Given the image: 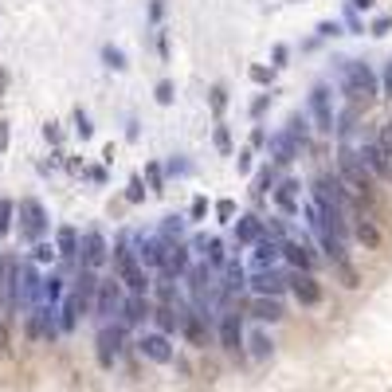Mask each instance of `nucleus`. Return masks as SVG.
I'll use <instances>...</instances> for the list:
<instances>
[{"label":"nucleus","instance_id":"nucleus-1","mask_svg":"<svg viewBox=\"0 0 392 392\" xmlns=\"http://www.w3.org/2000/svg\"><path fill=\"white\" fill-rule=\"evenodd\" d=\"M333 173H338V177L345 180V188H350V192L361 200L365 216H373V212H376V177L365 169V161L357 157V149H353L350 142H338V154H333Z\"/></svg>","mask_w":392,"mask_h":392},{"label":"nucleus","instance_id":"nucleus-2","mask_svg":"<svg viewBox=\"0 0 392 392\" xmlns=\"http://www.w3.org/2000/svg\"><path fill=\"white\" fill-rule=\"evenodd\" d=\"M333 75H338V86L341 94L350 98L353 106L361 103H373L376 94H381V75L369 67L365 59H350V55H333Z\"/></svg>","mask_w":392,"mask_h":392},{"label":"nucleus","instance_id":"nucleus-3","mask_svg":"<svg viewBox=\"0 0 392 392\" xmlns=\"http://www.w3.org/2000/svg\"><path fill=\"white\" fill-rule=\"evenodd\" d=\"M134 353L142 361H149V365H177V345H173L165 333H157V330H142L134 338Z\"/></svg>","mask_w":392,"mask_h":392},{"label":"nucleus","instance_id":"nucleus-4","mask_svg":"<svg viewBox=\"0 0 392 392\" xmlns=\"http://www.w3.org/2000/svg\"><path fill=\"white\" fill-rule=\"evenodd\" d=\"M122 302H126V287L118 282V275H106V279H98V294H94V310H91V314L98 318V325H106V322L118 318Z\"/></svg>","mask_w":392,"mask_h":392},{"label":"nucleus","instance_id":"nucleus-5","mask_svg":"<svg viewBox=\"0 0 392 392\" xmlns=\"http://www.w3.org/2000/svg\"><path fill=\"white\" fill-rule=\"evenodd\" d=\"M243 338H248L243 314H220V322H216V345H220L228 357L248 361V353H243Z\"/></svg>","mask_w":392,"mask_h":392},{"label":"nucleus","instance_id":"nucleus-6","mask_svg":"<svg viewBox=\"0 0 392 392\" xmlns=\"http://www.w3.org/2000/svg\"><path fill=\"white\" fill-rule=\"evenodd\" d=\"M110 263V239H106L103 228H86L83 239H79V267L86 271H103Z\"/></svg>","mask_w":392,"mask_h":392},{"label":"nucleus","instance_id":"nucleus-7","mask_svg":"<svg viewBox=\"0 0 392 392\" xmlns=\"http://www.w3.org/2000/svg\"><path fill=\"white\" fill-rule=\"evenodd\" d=\"M306 118L314 122L318 134H333V91H330V83H314V86H310Z\"/></svg>","mask_w":392,"mask_h":392},{"label":"nucleus","instance_id":"nucleus-8","mask_svg":"<svg viewBox=\"0 0 392 392\" xmlns=\"http://www.w3.org/2000/svg\"><path fill=\"white\" fill-rule=\"evenodd\" d=\"M16 216H20V236L28 239V243H40L43 236H47V208L35 200V196H24L16 204Z\"/></svg>","mask_w":392,"mask_h":392},{"label":"nucleus","instance_id":"nucleus-9","mask_svg":"<svg viewBox=\"0 0 392 392\" xmlns=\"http://www.w3.org/2000/svg\"><path fill=\"white\" fill-rule=\"evenodd\" d=\"M279 248H282V263H287L290 271L314 275V267H318V248H314V239H306V236H290V239H282Z\"/></svg>","mask_w":392,"mask_h":392},{"label":"nucleus","instance_id":"nucleus-10","mask_svg":"<svg viewBox=\"0 0 392 392\" xmlns=\"http://www.w3.org/2000/svg\"><path fill=\"white\" fill-rule=\"evenodd\" d=\"M287 294L299 302L302 310H314L325 302V287L314 275H302V271H287Z\"/></svg>","mask_w":392,"mask_h":392},{"label":"nucleus","instance_id":"nucleus-11","mask_svg":"<svg viewBox=\"0 0 392 392\" xmlns=\"http://www.w3.org/2000/svg\"><path fill=\"white\" fill-rule=\"evenodd\" d=\"M185 243L192 248V255H200L216 275H220V271H224V263L231 259V255H228V243H224L220 236H208V231H196L192 239H185Z\"/></svg>","mask_w":392,"mask_h":392},{"label":"nucleus","instance_id":"nucleus-12","mask_svg":"<svg viewBox=\"0 0 392 392\" xmlns=\"http://www.w3.org/2000/svg\"><path fill=\"white\" fill-rule=\"evenodd\" d=\"M267 236V220L259 212H239L236 224H231V239H236V251L239 248H255L259 239Z\"/></svg>","mask_w":392,"mask_h":392},{"label":"nucleus","instance_id":"nucleus-13","mask_svg":"<svg viewBox=\"0 0 392 392\" xmlns=\"http://www.w3.org/2000/svg\"><path fill=\"white\" fill-rule=\"evenodd\" d=\"M248 290L251 299H282L287 294V271H255L248 275Z\"/></svg>","mask_w":392,"mask_h":392},{"label":"nucleus","instance_id":"nucleus-14","mask_svg":"<svg viewBox=\"0 0 392 392\" xmlns=\"http://www.w3.org/2000/svg\"><path fill=\"white\" fill-rule=\"evenodd\" d=\"M267 154H271V165H275V169H287V165L299 161L302 145L294 142V137H290L287 129H275V134L267 137Z\"/></svg>","mask_w":392,"mask_h":392},{"label":"nucleus","instance_id":"nucleus-15","mask_svg":"<svg viewBox=\"0 0 392 392\" xmlns=\"http://www.w3.org/2000/svg\"><path fill=\"white\" fill-rule=\"evenodd\" d=\"M134 251H137V263H142L145 271H157V275H161V267H165V251H169V243H165V239L154 231V236H137Z\"/></svg>","mask_w":392,"mask_h":392},{"label":"nucleus","instance_id":"nucleus-16","mask_svg":"<svg viewBox=\"0 0 392 392\" xmlns=\"http://www.w3.org/2000/svg\"><path fill=\"white\" fill-rule=\"evenodd\" d=\"M275 208H279L282 216H299L302 212V180L299 177H279V185H275Z\"/></svg>","mask_w":392,"mask_h":392},{"label":"nucleus","instance_id":"nucleus-17","mask_svg":"<svg viewBox=\"0 0 392 392\" xmlns=\"http://www.w3.org/2000/svg\"><path fill=\"white\" fill-rule=\"evenodd\" d=\"M154 318V299H134V294H126V302H122L118 310V325L122 330H142L145 322Z\"/></svg>","mask_w":392,"mask_h":392},{"label":"nucleus","instance_id":"nucleus-18","mask_svg":"<svg viewBox=\"0 0 392 392\" xmlns=\"http://www.w3.org/2000/svg\"><path fill=\"white\" fill-rule=\"evenodd\" d=\"M275 350H279V341L271 338V330H267V325H251L248 338H243V353H248V361H271Z\"/></svg>","mask_w":392,"mask_h":392},{"label":"nucleus","instance_id":"nucleus-19","mask_svg":"<svg viewBox=\"0 0 392 392\" xmlns=\"http://www.w3.org/2000/svg\"><path fill=\"white\" fill-rule=\"evenodd\" d=\"M357 157L365 161V169L373 173L376 180H388V173H392V157L384 154L381 145H376V137H365V142L357 145Z\"/></svg>","mask_w":392,"mask_h":392},{"label":"nucleus","instance_id":"nucleus-20","mask_svg":"<svg viewBox=\"0 0 392 392\" xmlns=\"http://www.w3.org/2000/svg\"><path fill=\"white\" fill-rule=\"evenodd\" d=\"M350 228H353V239H357L365 251H381L384 248V231H381V224H376L373 216H353Z\"/></svg>","mask_w":392,"mask_h":392},{"label":"nucleus","instance_id":"nucleus-21","mask_svg":"<svg viewBox=\"0 0 392 392\" xmlns=\"http://www.w3.org/2000/svg\"><path fill=\"white\" fill-rule=\"evenodd\" d=\"M216 279H220V290L228 294V299H239V294L248 290V267H243L236 255H231L228 263H224V271L216 275Z\"/></svg>","mask_w":392,"mask_h":392},{"label":"nucleus","instance_id":"nucleus-22","mask_svg":"<svg viewBox=\"0 0 392 392\" xmlns=\"http://www.w3.org/2000/svg\"><path fill=\"white\" fill-rule=\"evenodd\" d=\"M248 318H255L259 325H279L282 318H287V306H282V299H248Z\"/></svg>","mask_w":392,"mask_h":392},{"label":"nucleus","instance_id":"nucleus-23","mask_svg":"<svg viewBox=\"0 0 392 392\" xmlns=\"http://www.w3.org/2000/svg\"><path fill=\"white\" fill-rule=\"evenodd\" d=\"M188 267H192V248L188 243H169V251H165V267H161V275L165 279H185L188 275Z\"/></svg>","mask_w":392,"mask_h":392},{"label":"nucleus","instance_id":"nucleus-24","mask_svg":"<svg viewBox=\"0 0 392 392\" xmlns=\"http://www.w3.org/2000/svg\"><path fill=\"white\" fill-rule=\"evenodd\" d=\"M79 239H83V231L75 224H59L55 228V251H59L63 263H79Z\"/></svg>","mask_w":392,"mask_h":392},{"label":"nucleus","instance_id":"nucleus-25","mask_svg":"<svg viewBox=\"0 0 392 392\" xmlns=\"http://www.w3.org/2000/svg\"><path fill=\"white\" fill-rule=\"evenodd\" d=\"M314 248L322 251L325 259H330V267H333V263H345V259H350V251H345V239L330 236L325 228H318V231H314Z\"/></svg>","mask_w":392,"mask_h":392},{"label":"nucleus","instance_id":"nucleus-26","mask_svg":"<svg viewBox=\"0 0 392 392\" xmlns=\"http://www.w3.org/2000/svg\"><path fill=\"white\" fill-rule=\"evenodd\" d=\"M157 236H161L165 243H185V236H188V216H180V212L161 216V224H157Z\"/></svg>","mask_w":392,"mask_h":392},{"label":"nucleus","instance_id":"nucleus-27","mask_svg":"<svg viewBox=\"0 0 392 392\" xmlns=\"http://www.w3.org/2000/svg\"><path fill=\"white\" fill-rule=\"evenodd\" d=\"M251 259H255V271H271L275 263L282 259V248H279V239H271V236H263L255 243V251H251Z\"/></svg>","mask_w":392,"mask_h":392},{"label":"nucleus","instance_id":"nucleus-28","mask_svg":"<svg viewBox=\"0 0 392 392\" xmlns=\"http://www.w3.org/2000/svg\"><path fill=\"white\" fill-rule=\"evenodd\" d=\"M154 330L157 333H165V338H180V314H177V306H154Z\"/></svg>","mask_w":392,"mask_h":392},{"label":"nucleus","instance_id":"nucleus-29","mask_svg":"<svg viewBox=\"0 0 392 392\" xmlns=\"http://www.w3.org/2000/svg\"><path fill=\"white\" fill-rule=\"evenodd\" d=\"M275 185H279V169H275L271 161H263L255 169V177H251V196H255V200H263L267 192H275Z\"/></svg>","mask_w":392,"mask_h":392},{"label":"nucleus","instance_id":"nucleus-30","mask_svg":"<svg viewBox=\"0 0 392 392\" xmlns=\"http://www.w3.org/2000/svg\"><path fill=\"white\" fill-rule=\"evenodd\" d=\"M282 129H287V134L302 145V149H310V118L302 110H290L287 114V126H282Z\"/></svg>","mask_w":392,"mask_h":392},{"label":"nucleus","instance_id":"nucleus-31","mask_svg":"<svg viewBox=\"0 0 392 392\" xmlns=\"http://www.w3.org/2000/svg\"><path fill=\"white\" fill-rule=\"evenodd\" d=\"M63 294H67V282H63V275H43V306H55V310H59Z\"/></svg>","mask_w":392,"mask_h":392},{"label":"nucleus","instance_id":"nucleus-32","mask_svg":"<svg viewBox=\"0 0 392 392\" xmlns=\"http://www.w3.org/2000/svg\"><path fill=\"white\" fill-rule=\"evenodd\" d=\"M333 279H338L345 290H361V282H365V279H361V271L353 267V259H345V263H333Z\"/></svg>","mask_w":392,"mask_h":392},{"label":"nucleus","instance_id":"nucleus-33","mask_svg":"<svg viewBox=\"0 0 392 392\" xmlns=\"http://www.w3.org/2000/svg\"><path fill=\"white\" fill-rule=\"evenodd\" d=\"M98 55H103V63L110 71H118V75H122V71H129V59H126V52H122L118 43H103V47H98Z\"/></svg>","mask_w":392,"mask_h":392},{"label":"nucleus","instance_id":"nucleus-34","mask_svg":"<svg viewBox=\"0 0 392 392\" xmlns=\"http://www.w3.org/2000/svg\"><path fill=\"white\" fill-rule=\"evenodd\" d=\"M212 145L220 157H236V142H231V129L224 126V122H216L212 126Z\"/></svg>","mask_w":392,"mask_h":392},{"label":"nucleus","instance_id":"nucleus-35","mask_svg":"<svg viewBox=\"0 0 392 392\" xmlns=\"http://www.w3.org/2000/svg\"><path fill=\"white\" fill-rule=\"evenodd\" d=\"M165 180H180V177H188L192 173V161H188L185 154H173V157H165Z\"/></svg>","mask_w":392,"mask_h":392},{"label":"nucleus","instance_id":"nucleus-36","mask_svg":"<svg viewBox=\"0 0 392 392\" xmlns=\"http://www.w3.org/2000/svg\"><path fill=\"white\" fill-rule=\"evenodd\" d=\"M145 188H149L154 196L165 192V169H161V161H149V165H145Z\"/></svg>","mask_w":392,"mask_h":392},{"label":"nucleus","instance_id":"nucleus-37","mask_svg":"<svg viewBox=\"0 0 392 392\" xmlns=\"http://www.w3.org/2000/svg\"><path fill=\"white\" fill-rule=\"evenodd\" d=\"M208 106H212L216 122H224V110H228V86L224 83H212V91H208Z\"/></svg>","mask_w":392,"mask_h":392},{"label":"nucleus","instance_id":"nucleus-38","mask_svg":"<svg viewBox=\"0 0 392 392\" xmlns=\"http://www.w3.org/2000/svg\"><path fill=\"white\" fill-rule=\"evenodd\" d=\"M216 220L220 224H236V216H239V204L236 200H231V196H220V200H216Z\"/></svg>","mask_w":392,"mask_h":392},{"label":"nucleus","instance_id":"nucleus-39","mask_svg":"<svg viewBox=\"0 0 392 392\" xmlns=\"http://www.w3.org/2000/svg\"><path fill=\"white\" fill-rule=\"evenodd\" d=\"M154 98H157V106H173V98H177V83H173V79H157Z\"/></svg>","mask_w":392,"mask_h":392},{"label":"nucleus","instance_id":"nucleus-40","mask_svg":"<svg viewBox=\"0 0 392 392\" xmlns=\"http://www.w3.org/2000/svg\"><path fill=\"white\" fill-rule=\"evenodd\" d=\"M126 200L129 204H145V177L142 173H134V177L126 180Z\"/></svg>","mask_w":392,"mask_h":392},{"label":"nucleus","instance_id":"nucleus-41","mask_svg":"<svg viewBox=\"0 0 392 392\" xmlns=\"http://www.w3.org/2000/svg\"><path fill=\"white\" fill-rule=\"evenodd\" d=\"M248 79L271 91V83H275V67H267V63H251V67H248Z\"/></svg>","mask_w":392,"mask_h":392},{"label":"nucleus","instance_id":"nucleus-42","mask_svg":"<svg viewBox=\"0 0 392 392\" xmlns=\"http://www.w3.org/2000/svg\"><path fill=\"white\" fill-rule=\"evenodd\" d=\"M59 259V251H55V243H47V239H40V243H32V263H55Z\"/></svg>","mask_w":392,"mask_h":392},{"label":"nucleus","instance_id":"nucleus-43","mask_svg":"<svg viewBox=\"0 0 392 392\" xmlns=\"http://www.w3.org/2000/svg\"><path fill=\"white\" fill-rule=\"evenodd\" d=\"M16 228V200H0V236Z\"/></svg>","mask_w":392,"mask_h":392},{"label":"nucleus","instance_id":"nucleus-44","mask_svg":"<svg viewBox=\"0 0 392 392\" xmlns=\"http://www.w3.org/2000/svg\"><path fill=\"white\" fill-rule=\"evenodd\" d=\"M271 103H275V91H263V94H255V98H251V118H255V126L263 122V114L271 110Z\"/></svg>","mask_w":392,"mask_h":392},{"label":"nucleus","instance_id":"nucleus-45","mask_svg":"<svg viewBox=\"0 0 392 392\" xmlns=\"http://www.w3.org/2000/svg\"><path fill=\"white\" fill-rule=\"evenodd\" d=\"M251 169H255V149H251V145H243V149L236 154V173H239V177H248Z\"/></svg>","mask_w":392,"mask_h":392},{"label":"nucleus","instance_id":"nucleus-46","mask_svg":"<svg viewBox=\"0 0 392 392\" xmlns=\"http://www.w3.org/2000/svg\"><path fill=\"white\" fill-rule=\"evenodd\" d=\"M75 134L83 137V142H86V137H94V122H91V114H86L83 106H75Z\"/></svg>","mask_w":392,"mask_h":392},{"label":"nucleus","instance_id":"nucleus-47","mask_svg":"<svg viewBox=\"0 0 392 392\" xmlns=\"http://www.w3.org/2000/svg\"><path fill=\"white\" fill-rule=\"evenodd\" d=\"M392 32V12H381V16L369 24V35H376V40H384V35Z\"/></svg>","mask_w":392,"mask_h":392},{"label":"nucleus","instance_id":"nucleus-48","mask_svg":"<svg viewBox=\"0 0 392 392\" xmlns=\"http://www.w3.org/2000/svg\"><path fill=\"white\" fill-rule=\"evenodd\" d=\"M208 216V196H192V204H188V220L200 224Z\"/></svg>","mask_w":392,"mask_h":392},{"label":"nucleus","instance_id":"nucleus-49","mask_svg":"<svg viewBox=\"0 0 392 392\" xmlns=\"http://www.w3.org/2000/svg\"><path fill=\"white\" fill-rule=\"evenodd\" d=\"M341 24L350 28V35H361V32H365V24H361V16L350 8V4H345V12H341Z\"/></svg>","mask_w":392,"mask_h":392},{"label":"nucleus","instance_id":"nucleus-50","mask_svg":"<svg viewBox=\"0 0 392 392\" xmlns=\"http://www.w3.org/2000/svg\"><path fill=\"white\" fill-rule=\"evenodd\" d=\"M314 35L318 40H333V35H341V24L338 20H322V24L314 28Z\"/></svg>","mask_w":392,"mask_h":392},{"label":"nucleus","instance_id":"nucleus-51","mask_svg":"<svg viewBox=\"0 0 392 392\" xmlns=\"http://www.w3.org/2000/svg\"><path fill=\"white\" fill-rule=\"evenodd\" d=\"M376 145H381L384 154L392 157V118H388V122H381V134H376Z\"/></svg>","mask_w":392,"mask_h":392},{"label":"nucleus","instance_id":"nucleus-52","mask_svg":"<svg viewBox=\"0 0 392 392\" xmlns=\"http://www.w3.org/2000/svg\"><path fill=\"white\" fill-rule=\"evenodd\" d=\"M287 59H290V47H287V43H275V47H271V67L275 71L287 67Z\"/></svg>","mask_w":392,"mask_h":392},{"label":"nucleus","instance_id":"nucleus-53","mask_svg":"<svg viewBox=\"0 0 392 392\" xmlns=\"http://www.w3.org/2000/svg\"><path fill=\"white\" fill-rule=\"evenodd\" d=\"M267 137H271V134H267V126H251V149H255V154H259V149H267Z\"/></svg>","mask_w":392,"mask_h":392},{"label":"nucleus","instance_id":"nucleus-54","mask_svg":"<svg viewBox=\"0 0 392 392\" xmlns=\"http://www.w3.org/2000/svg\"><path fill=\"white\" fill-rule=\"evenodd\" d=\"M43 137H47L52 145H63V126L59 122H43Z\"/></svg>","mask_w":392,"mask_h":392},{"label":"nucleus","instance_id":"nucleus-55","mask_svg":"<svg viewBox=\"0 0 392 392\" xmlns=\"http://www.w3.org/2000/svg\"><path fill=\"white\" fill-rule=\"evenodd\" d=\"M83 177H86V180H94V185H106V169H103V165H86Z\"/></svg>","mask_w":392,"mask_h":392},{"label":"nucleus","instance_id":"nucleus-56","mask_svg":"<svg viewBox=\"0 0 392 392\" xmlns=\"http://www.w3.org/2000/svg\"><path fill=\"white\" fill-rule=\"evenodd\" d=\"M381 94H384V98H392V59L384 63V71H381Z\"/></svg>","mask_w":392,"mask_h":392},{"label":"nucleus","instance_id":"nucleus-57","mask_svg":"<svg viewBox=\"0 0 392 392\" xmlns=\"http://www.w3.org/2000/svg\"><path fill=\"white\" fill-rule=\"evenodd\" d=\"M165 20V0H149V24H161Z\"/></svg>","mask_w":392,"mask_h":392},{"label":"nucleus","instance_id":"nucleus-58","mask_svg":"<svg viewBox=\"0 0 392 392\" xmlns=\"http://www.w3.org/2000/svg\"><path fill=\"white\" fill-rule=\"evenodd\" d=\"M345 4H350L353 12H373L376 8V0H345Z\"/></svg>","mask_w":392,"mask_h":392},{"label":"nucleus","instance_id":"nucleus-59","mask_svg":"<svg viewBox=\"0 0 392 392\" xmlns=\"http://www.w3.org/2000/svg\"><path fill=\"white\" fill-rule=\"evenodd\" d=\"M142 137V126H137V118H129L126 122V142H137Z\"/></svg>","mask_w":392,"mask_h":392},{"label":"nucleus","instance_id":"nucleus-60","mask_svg":"<svg viewBox=\"0 0 392 392\" xmlns=\"http://www.w3.org/2000/svg\"><path fill=\"white\" fill-rule=\"evenodd\" d=\"M157 52H161V59H169V35L157 32Z\"/></svg>","mask_w":392,"mask_h":392},{"label":"nucleus","instance_id":"nucleus-61","mask_svg":"<svg viewBox=\"0 0 392 392\" xmlns=\"http://www.w3.org/2000/svg\"><path fill=\"white\" fill-rule=\"evenodd\" d=\"M8 149V122H0V154Z\"/></svg>","mask_w":392,"mask_h":392},{"label":"nucleus","instance_id":"nucleus-62","mask_svg":"<svg viewBox=\"0 0 392 392\" xmlns=\"http://www.w3.org/2000/svg\"><path fill=\"white\" fill-rule=\"evenodd\" d=\"M4 91H8V71L0 67V94H4Z\"/></svg>","mask_w":392,"mask_h":392},{"label":"nucleus","instance_id":"nucleus-63","mask_svg":"<svg viewBox=\"0 0 392 392\" xmlns=\"http://www.w3.org/2000/svg\"><path fill=\"white\" fill-rule=\"evenodd\" d=\"M0 322H4V302H0Z\"/></svg>","mask_w":392,"mask_h":392},{"label":"nucleus","instance_id":"nucleus-64","mask_svg":"<svg viewBox=\"0 0 392 392\" xmlns=\"http://www.w3.org/2000/svg\"><path fill=\"white\" fill-rule=\"evenodd\" d=\"M388 185H392V173H388Z\"/></svg>","mask_w":392,"mask_h":392}]
</instances>
